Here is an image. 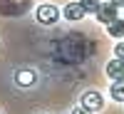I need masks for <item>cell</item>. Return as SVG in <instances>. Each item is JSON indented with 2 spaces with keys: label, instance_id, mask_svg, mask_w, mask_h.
Returning <instances> with one entry per match:
<instances>
[{
  "label": "cell",
  "instance_id": "obj_1",
  "mask_svg": "<svg viewBox=\"0 0 124 114\" xmlns=\"http://www.w3.org/2000/svg\"><path fill=\"white\" fill-rule=\"evenodd\" d=\"M79 107H85L87 112H99V109H104V99H102V94L99 92H94V89H89V92H85L82 94V102H79Z\"/></svg>",
  "mask_w": 124,
  "mask_h": 114
},
{
  "label": "cell",
  "instance_id": "obj_7",
  "mask_svg": "<svg viewBox=\"0 0 124 114\" xmlns=\"http://www.w3.org/2000/svg\"><path fill=\"white\" fill-rule=\"evenodd\" d=\"M107 32H109V37H124V20L114 17L112 23H107Z\"/></svg>",
  "mask_w": 124,
  "mask_h": 114
},
{
  "label": "cell",
  "instance_id": "obj_8",
  "mask_svg": "<svg viewBox=\"0 0 124 114\" xmlns=\"http://www.w3.org/2000/svg\"><path fill=\"white\" fill-rule=\"evenodd\" d=\"M109 97L114 102H124V79H114V84L109 87Z\"/></svg>",
  "mask_w": 124,
  "mask_h": 114
},
{
  "label": "cell",
  "instance_id": "obj_11",
  "mask_svg": "<svg viewBox=\"0 0 124 114\" xmlns=\"http://www.w3.org/2000/svg\"><path fill=\"white\" fill-rule=\"evenodd\" d=\"M72 114H92V112H87L85 107H77V109H75V112H72Z\"/></svg>",
  "mask_w": 124,
  "mask_h": 114
},
{
  "label": "cell",
  "instance_id": "obj_3",
  "mask_svg": "<svg viewBox=\"0 0 124 114\" xmlns=\"http://www.w3.org/2000/svg\"><path fill=\"white\" fill-rule=\"evenodd\" d=\"M94 15H97V20H99L102 25H107V23H112V20L119 15V8L112 3V0H109V3H99V8H97Z\"/></svg>",
  "mask_w": 124,
  "mask_h": 114
},
{
  "label": "cell",
  "instance_id": "obj_4",
  "mask_svg": "<svg viewBox=\"0 0 124 114\" xmlns=\"http://www.w3.org/2000/svg\"><path fill=\"white\" fill-rule=\"evenodd\" d=\"M107 77L114 82V79H124V60L122 57H114V60H109L107 62Z\"/></svg>",
  "mask_w": 124,
  "mask_h": 114
},
{
  "label": "cell",
  "instance_id": "obj_2",
  "mask_svg": "<svg viewBox=\"0 0 124 114\" xmlns=\"http://www.w3.org/2000/svg\"><path fill=\"white\" fill-rule=\"evenodd\" d=\"M57 20H60V8H57V5L45 3V5L37 8V23H42V25H55Z\"/></svg>",
  "mask_w": 124,
  "mask_h": 114
},
{
  "label": "cell",
  "instance_id": "obj_10",
  "mask_svg": "<svg viewBox=\"0 0 124 114\" xmlns=\"http://www.w3.org/2000/svg\"><path fill=\"white\" fill-rule=\"evenodd\" d=\"M114 57H122L124 60V42H117L114 45Z\"/></svg>",
  "mask_w": 124,
  "mask_h": 114
},
{
  "label": "cell",
  "instance_id": "obj_12",
  "mask_svg": "<svg viewBox=\"0 0 124 114\" xmlns=\"http://www.w3.org/2000/svg\"><path fill=\"white\" fill-rule=\"evenodd\" d=\"M112 3H114L117 8H124V0H112Z\"/></svg>",
  "mask_w": 124,
  "mask_h": 114
},
{
  "label": "cell",
  "instance_id": "obj_5",
  "mask_svg": "<svg viewBox=\"0 0 124 114\" xmlns=\"http://www.w3.org/2000/svg\"><path fill=\"white\" fill-rule=\"evenodd\" d=\"M35 79H37V75H35L32 69H27V67H23V69L15 72V82H17V87H32Z\"/></svg>",
  "mask_w": 124,
  "mask_h": 114
},
{
  "label": "cell",
  "instance_id": "obj_9",
  "mask_svg": "<svg viewBox=\"0 0 124 114\" xmlns=\"http://www.w3.org/2000/svg\"><path fill=\"white\" fill-rule=\"evenodd\" d=\"M79 5H82L85 13H92V15H94L97 8H99V0H79Z\"/></svg>",
  "mask_w": 124,
  "mask_h": 114
},
{
  "label": "cell",
  "instance_id": "obj_6",
  "mask_svg": "<svg viewBox=\"0 0 124 114\" xmlns=\"http://www.w3.org/2000/svg\"><path fill=\"white\" fill-rule=\"evenodd\" d=\"M62 15H65L70 23H77V20H82L87 13L82 10V5L79 3H70V5H65V10H62Z\"/></svg>",
  "mask_w": 124,
  "mask_h": 114
}]
</instances>
